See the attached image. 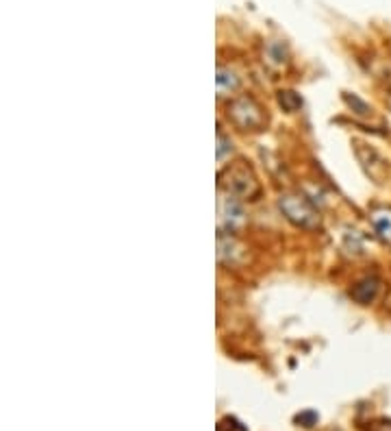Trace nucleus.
I'll return each instance as SVG.
<instances>
[{"instance_id":"1","label":"nucleus","mask_w":391,"mask_h":431,"mask_svg":"<svg viewBox=\"0 0 391 431\" xmlns=\"http://www.w3.org/2000/svg\"><path fill=\"white\" fill-rule=\"evenodd\" d=\"M279 207L285 214V218L289 222H293L296 226L303 229H315L320 224V216L315 212V207L309 203L307 198L296 196V194H285L279 200Z\"/></svg>"},{"instance_id":"2","label":"nucleus","mask_w":391,"mask_h":431,"mask_svg":"<svg viewBox=\"0 0 391 431\" xmlns=\"http://www.w3.org/2000/svg\"><path fill=\"white\" fill-rule=\"evenodd\" d=\"M218 222H220V229L222 231H237V229H242L244 222H246V212L242 207V203L235 198V194L230 192H220V198H218Z\"/></svg>"},{"instance_id":"3","label":"nucleus","mask_w":391,"mask_h":431,"mask_svg":"<svg viewBox=\"0 0 391 431\" xmlns=\"http://www.w3.org/2000/svg\"><path fill=\"white\" fill-rule=\"evenodd\" d=\"M228 116L242 129H259L263 125V113H261L259 105L248 96L233 100L228 105Z\"/></svg>"},{"instance_id":"4","label":"nucleus","mask_w":391,"mask_h":431,"mask_svg":"<svg viewBox=\"0 0 391 431\" xmlns=\"http://www.w3.org/2000/svg\"><path fill=\"white\" fill-rule=\"evenodd\" d=\"M226 192L235 194V196H255L259 185H257V179L252 177V172L246 170L244 166H237L233 170H228V181H222Z\"/></svg>"},{"instance_id":"5","label":"nucleus","mask_w":391,"mask_h":431,"mask_svg":"<svg viewBox=\"0 0 391 431\" xmlns=\"http://www.w3.org/2000/svg\"><path fill=\"white\" fill-rule=\"evenodd\" d=\"M378 287H380V281H378L376 277H368V279L358 281V283L352 287L350 297H352L356 303H361V305H368V303H372V301L376 299Z\"/></svg>"},{"instance_id":"6","label":"nucleus","mask_w":391,"mask_h":431,"mask_svg":"<svg viewBox=\"0 0 391 431\" xmlns=\"http://www.w3.org/2000/svg\"><path fill=\"white\" fill-rule=\"evenodd\" d=\"M372 226L374 231L380 236V240L391 242V209L380 207L372 214Z\"/></svg>"},{"instance_id":"7","label":"nucleus","mask_w":391,"mask_h":431,"mask_svg":"<svg viewBox=\"0 0 391 431\" xmlns=\"http://www.w3.org/2000/svg\"><path fill=\"white\" fill-rule=\"evenodd\" d=\"M237 85H239V79L230 70H224V68L218 70V94L220 96H228L230 92L237 90Z\"/></svg>"},{"instance_id":"8","label":"nucleus","mask_w":391,"mask_h":431,"mask_svg":"<svg viewBox=\"0 0 391 431\" xmlns=\"http://www.w3.org/2000/svg\"><path fill=\"white\" fill-rule=\"evenodd\" d=\"M279 103L287 109V111H296L303 107V100H300V96L296 92H281L279 94Z\"/></svg>"}]
</instances>
